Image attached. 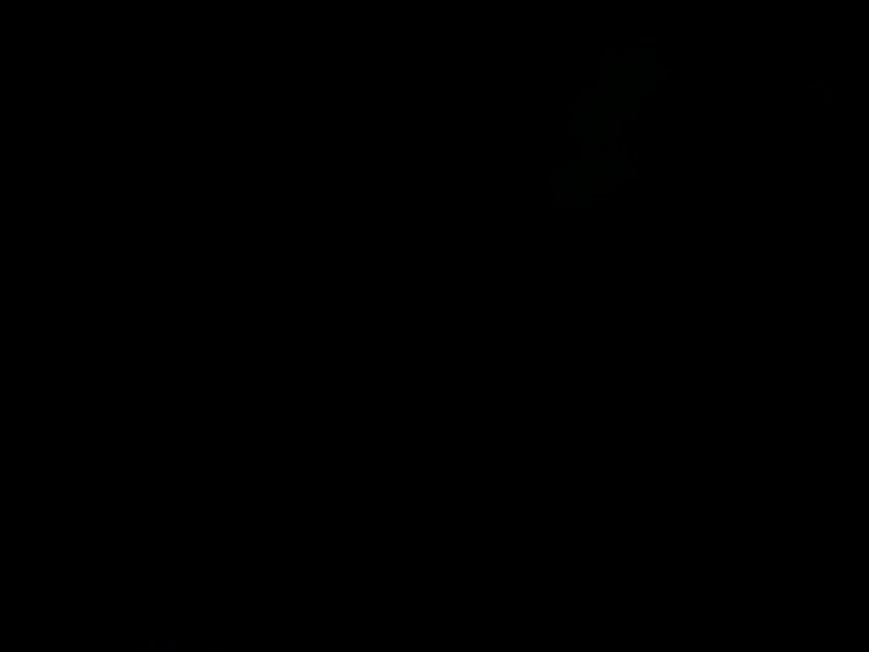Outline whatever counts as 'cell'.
Segmentation results:
<instances>
[{
    "instance_id": "obj_13",
    "label": "cell",
    "mask_w": 869,
    "mask_h": 652,
    "mask_svg": "<svg viewBox=\"0 0 869 652\" xmlns=\"http://www.w3.org/2000/svg\"><path fill=\"white\" fill-rule=\"evenodd\" d=\"M550 105H554V95H550V92H544V120H547V116H550V112H554Z\"/></svg>"
},
{
    "instance_id": "obj_12",
    "label": "cell",
    "mask_w": 869,
    "mask_h": 652,
    "mask_svg": "<svg viewBox=\"0 0 869 652\" xmlns=\"http://www.w3.org/2000/svg\"><path fill=\"white\" fill-rule=\"evenodd\" d=\"M564 133H567V136H578V120L567 116V120H564Z\"/></svg>"
},
{
    "instance_id": "obj_4",
    "label": "cell",
    "mask_w": 869,
    "mask_h": 652,
    "mask_svg": "<svg viewBox=\"0 0 869 652\" xmlns=\"http://www.w3.org/2000/svg\"><path fill=\"white\" fill-rule=\"evenodd\" d=\"M547 207H561V211H581V207H591V201H581V197H574V194H567V187H564V190H554V194H550Z\"/></svg>"
},
{
    "instance_id": "obj_14",
    "label": "cell",
    "mask_w": 869,
    "mask_h": 652,
    "mask_svg": "<svg viewBox=\"0 0 869 652\" xmlns=\"http://www.w3.org/2000/svg\"><path fill=\"white\" fill-rule=\"evenodd\" d=\"M635 109H638V112L646 109V88H638V95H635Z\"/></svg>"
},
{
    "instance_id": "obj_2",
    "label": "cell",
    "mask_w": 869,
    "mask_h": 652,
    "mask_svg": "<svg viewBox=\"0 0 869 652\" xmlns=\"http://www.w3.org/2000/svg\"><path fill=\"white\" fill-rule=\"evenodd\" d=\"M614 69L622 71H635L638 65H642V52L638 48H631V45H622V41H614Z\"/></svg>"
},
{
    "instance_id": "obj_8",
    "label": "cell",
    "mask_w": 869,
    "mask_h": 652,
    "mask_svg": "<svg viewBox=\"0 0 869 652\" xmlns=\"http://www.w3.org/2000/svg\"><path fill=\"white\" fill-rule=\"evenodd\" d=\"M597 65H601L597 71H608V75L614 71V48H612V45H608V48H601V54H597Z\"/></svg>"
},
{
    "instance_id": "obj_10",
    "label": "cell",
    "mask_w": 869,
    "mask_h": 652,
    "mask_svg": "<svg viewBox=\"0 0 869 652\" xmlns=\"http://www.w3.org/2000/svg\"><path fill=\"white\" fill-rule=\"evenodd\" d=\"M818 95H822V103H832L835 95H839V82H822Z\"/></svg>"
},
{
    "instance_id": "obj_6",
    "label": "cell",
    "mask_w": 869,
    "mask_h": 652,
    "mask_svg": "<svg viewBox=\"0 0 869 652\" xmlns=\"http://www.w3.org/2000/svg\"><path fill=\"white\" fill-rule=\"evenodd\" d=\"M605 126H608V136H605V143H608V146H614L618 139H625V129H622V120H618V112H612Z\"/></svg>"
},
{
    "instance_id": "obj_1",
    "label": "cell",
    "mask_w": 869,
    "mask_h": 652,
    "mask_svg": "<svg viewBox=\"0 0 869 652\" xmlns=\"http://www.w3.org/2000/svg\"><path fill=\"white\" fill-rule=\"evenodd\" d=\"M638 177L635 173H618V177H605V173H591L588 177V190H591V204H597V201H614V190L618 187H625V184H635Z\"/></svg>"
},
{
    "instance_id": "obj_5",
    "label": "cell",
    "mask_w": 869,
    "mask_h": 652,
    "mask_svg": "<svg viewBox=\"0 0 869 652\" xmlns=\"http://www.w3.org/2000/svg\"><path fill=\"white\" fill-rule=\"evenodd\" d=\"M547 187H550V190H564V187H567V163H564V160H557V163L550 167Z\"/></svg>"
},
{
    "instance_id": "obj_11",
    "label": "cell",
    "mask_w": 869,
    "mask_h": 652,
    "mask_svg": "<svg viewBox=\"0 0 869 652\" xmlns=\"http://www.w3.org/2000/svg\"><path fill=\"white\" fill-rule=\"evenodd\" d=\"M618 120H622V122H638V120H642V112H638L635 105H631V109H618Z\"/></svg>"
},
{
    "instance_id": "obj_9",
    "label": "cell",
    "mask_w": 869,
    "mask_h": 652,
    "mask_svg": "<svg viewBox=\"0 0 869 652\" xmlns=\"http://www.w3.org/2000/svg\"><path fill=\"white\" fill-rule=\"evenodd\" d=\"M672 75V69L669 65H663V62H655V69H652V86H665V78Z\"/></svg>"
},
{
    "instance_id": "obj_7",
    "label": "cell",
    "mask_w": 869,
    "mask_h": 652,
    "mask_svg": "<svg viewBox=\"0 0 869 652\" xmlns=\"http://www.w3.org/2000/svg\"><path fill=\"white\" fill-rule=\"evenodd\" d=\"M567 116L571 120H581V116H588V99H584V86H581V92L567 103Z\"/></svg>"
},
{
    "instance_id": "obj_3",
    "label": "cell",
    "mask_w": 869,
    "mask_h": 652,
    "mask_svg": "<svg viewBox=\"0 0 869 652\" xmlns=\"http://www.w3.org/2000/svg\"><path fill=\"white\" fill-rule=\"evenodd\" d=\"M601 150H608V143H605V136H581V150L574 160H567V163H591Z\"/></svg>"
}]
</instances>
